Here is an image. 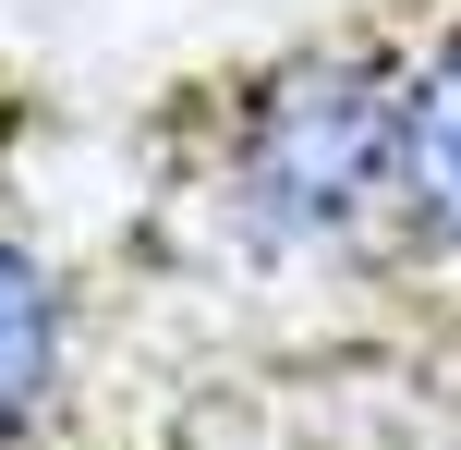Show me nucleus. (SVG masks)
Instances as JSON below:
<instances>
[{"instance_id": "nucleus-1", "label": "nucleus", "mask_w": 461, "mask_h": 450, "mask_svg": "<svg viewBox=\"0 0 461 450\" xmlns=\"http://www.w3.org/2000/svg\"><path fill=\"white\" fill-rule=\"evenodd\" d=\"M389 134H401V61L328 49L292 61L243 122H230V219L267 256H328V243L389 219Z\"/></svg>"}, {"instance_id": "nucleus-2", "label": "nucleus", "mask_w": 461, "mask_h": 450, "mask_svg": "<svg viewBox=\"0 0 461 450\" xmlns=\"http://www.w3.org/2000/svg\"><path fill=\"white\" fill-rule=\"evenodd\" d=\"M389 232L461 268V37L401 61V134H389Z\"/></svg>"}, {"instance_id": "nucleus-3", "label": "nucleus", "mask_w": 461, "mask_h": 450, "mask_svg": "<svg viewBox=\"0 0 461 450\" xmlns=\"http://www.w3.org/2000/svg\"><path fill=\"white\" fill-rule=\"evenodd\" d=\"M49 390H61V280L37 268V243L0 232V450L37 438Z\"/></svg>"}]
</instances>
